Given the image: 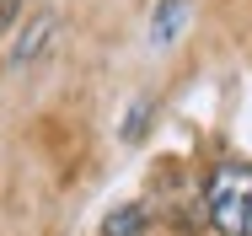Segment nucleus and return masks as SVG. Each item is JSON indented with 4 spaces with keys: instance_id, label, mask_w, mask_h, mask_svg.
<instances>
[{
    "instance_id": "f257e3e1",
    "label": "nucleus",
    "mask_w": 252,
    "mask_h": 236,
    "mask_svg": "<svg viewBox=\"0 0 252 236\" xmlns=\"http://www.w3.org/2000/svg\"><path fill=\"white\" fill-rule=\"evenodd\" d=\"M209 220L220 236H247L252 231V167H220L204 188Z\"/></svg>"
},
{
    "instance_id": "f03ea898",
    "label": "nucleus",
    "mask_w": 252,
    "mask_h": 236,
    "mask_svg": "<svg viewBox=\"0 0 252 236\" xmlns=\"http://www.w3.org/2000/svg\"><path fill=\"white\" fill-rule=\"evenodd\" d=\"M183 16H188V0H161V11H156V22H151V43L166 48L183 33Z\"/></svg>"
},
{
    "instance_id": "7ed1b4c3",
    "label": "nucleus",
    "mask_w": 252,
    "mask_h": 236,
    "mask_svg": "<svg viewBox=\"0 0 252 236\" xmlns=\"http://www.w3.org/2000/svg\"><path fill=\"white\" fill-rule=\"evenodd\" d=\"M49 33H54V16H38V22H32V27H27L22 38H16V48H11V59H16V65H27V59H32L38 48L49 43Z\"/></svg>"
},
{
    "instance_id": "20e7f679",
    "label": "nucleus",
    "mask_w": 252,
    "mask_h": 236,
    "mask_svg": "<svg viewBox=\"0 0 252 236\" xmlns=\"http://www.w3.org/2000/svg\"><path fill=\"white\" fill-rule=\"evenodd\" d=\"M145 118H151V97H134V107H129V118L118 124V135L134 145V140H140V129H145Z\"/></svg>"
},
{
    "instance_id": "39448f33",
    "label": "nucleus",
    "mask_w": 252,
    "mask_h": 236,
    "mask_svg": "<svg viewBox=\"0 0 252 236\" xmlns=\"http://www.w3.org/2000/svg\"><path fill=\"white\" fill-rule=\"evenodd\" d=\"M140 220H145V209H140V204H129V209H118L102 231H107V236H134V231H140Z\"/></svg>"
}]
</instances>
